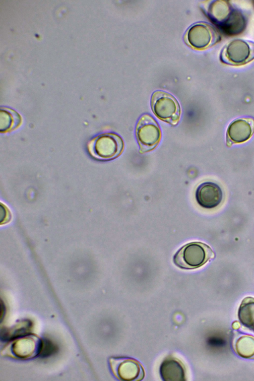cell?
I'll use <instances>...</instances> for the list:
<instances>
[{
  "label": "cell",
  "instance_id": "5",
  "mask_svg": "<svg viewBox=\"0 0 254 381\" xmlns=\"http://www.w3.org/2000/svg\"><path fill=\"white\" fill-rule=\"evenodd\" d=\"M152 110L159 119L172 125H176L181 115V109L176 99L170 94L156 91L151 100Z\"/></svg>",
  "mask_w": 254,
  "mask_h": 381
},
{
  "label": "cell",
  "instance_id": "6",
  "mask_svg": "<svg viewBox=\"0 0 254 381\" xmlns=\"http://www.w3.org/2000/svg\"><path fill=\"white\" fill-rule=\"evenodd\" d=\"M136 136L143 153L154 149L160 142L161 133L155 120L148 115H143L139 120L136 128Z\"/></svg>",
  "mask_w": 254,
  "mask_h": 381
},
{
  "label": "cell",
  "instance_id": "9",
  "mask_svg": "<svg viewBox=\"0 0 254 381\" xmlns=\"http://www.w3.org/2000/svg\"><path fill=\"white\" fill-rule=\"evenodd\" d=\"M111 368L120 380L132 381L142 380L144 373L141 365L134 359L124 357L110 359Z\"/></svg>",
  "mask_w": 254,
  "mask_h": 381
},
{
  "label": "cell",
  "instance_id": "11",
  "mask_svg": "<svg viewBox=\"0 0 254 381\" xmlns=\"http://www.w3.org/2000/svg\"><path fill=\"white\" fill-rule=\"evenodd\" d=\"M254 132V120L241 118L230 123L227 130V141L232 143H242L249 140Z\"/></svg>",
  "mask_w": 254,
  "mask_h": 381
},
{
  "label": "cell",
  "instance_id": "16",
  "mask_svg": "<svg viewBox=\"0 0 254 381\" xmlns=\"http://www.w3.org/2000/svg\"><path fill=\"white\" fill-rule=\"evenodd\" d=\"M0 217L2 216L1 217H0V219H3V220L1 222H5V219H7L6 218L7 217L9 218L8 214H7L8 212V210L6 208V207L4 205H2V204L0 206Z\"/></svg>",
  "mask_w": 254,
  "mask_h": 381
},
{
  "label": "cell",
  "instance_id": "15",
  "mask_svg": "<svg viewBox=\"0 0 254 381\" xmlns=\"http://www.w3.org/2000/svg\"><path fill=\"white\" fill-rule=\"evenodd\" d=\"M55 346L52 342L47 340L42 341V345L39 354L46 357L52 354L55 350Z\"/></svg>",
  "mask_w": 254,
  "mask_h": 381
},
{
  "label": "cell",
  "instance_id": "8",
  "mask_svg": "<svg viewBox=\"0 0 254 381\" xmlns=\"http://www.w3.org/2000/svg\"><path fill=\"white\" fill-rule=\"evenodd\" d=\"M195 197L198 204L208 209L220 206L224 198V193L220 186L213 182L206 181L199 184L195 190Z\"/></svg>",
  "mask_w": 254,
  "mask_h": 381
},
{
  "label": "cell",
  "instance_id": "14",
  "mask_svg": "<svg viewBox=\"0 0 254 381\" xmlns=\"http://www.w3.org/2000/svg\"><path fill=\"white\" fill-rule=\"evenodd\" d=\"M250 301L246 299L239 309V319L245 326L249 327L254 326V301Z\"/></svg>",
  "mask_w": 254,
  "mask_h": 381
},
{
  "label": "cell",
  "instance_id": "10",
  "mask_svg": "<svg viewBox=\"0 0 254 381\" xmlns=\"http://www.w3.org/2000/svg\"><path fill=\"white\" fill-rule=\"evenodd\" d=\"M42 341L34 335L20 336L8 347V354L19 359H28L39 354Z\"/></svg>",
  "mask_w": 254,
  "mask_h": 381
},
{
  "label": "cell",
  "instance_id": "2",
  "mask_svg": "<svg viewBox=\"0 0 254 381\" xmlns=\"http://www.w3.org/2000/svg\"><path fill=\"white\" fill-rule=\"evenodd\" d=\"M214 257V253L207 245L200 242L189 243L180 248L173 256V262L184 269L199 268Z\"/></svg>",
  "mask_w": 254,
  "mask_h": 381
},
{
  "label": "cell",
  "instance_id": "13",
  "mask_svg": "<svg viewBox=\"0 0 254 381\" xmlns=\"http://www.w3.org/2000/svg\"><path fill=\"white\" fill-rule=\"evenodd\" d=\"M20 115L14 110L1 108L0 110V131L6 132L18 127L21 124Z\"/></svg>",
  "mask_w": 254,
  "mask_h": 381
},
{
  "label": "cell",
  "instance_id": "3",
  "mask_svg": "<svg viewBox=\"0 0 254 381\" xmlns=\"http://www.w3.org/2000/svg\"><path fill=\"white\" fill-rule=\"evenodd\" d=\"M220 60L224 64L239 66L254 60V42L242 39H235L226 45L220 55Z\"/></svg>",
  "mask_w": 254,
  "mask_h": 381
},
{
  "label": "cell",
  "instance_id": "7",
  "mask_svg": "<svg viewBox=\"0 0 254 381\" xmlns=\"http://www.w3.org/2000/svg\"><path fill=\"white\" fill-rule=\"evenodd\" d=\"M220 39L218 31L213 26L204 23L193 25L186 35L187 43L193 49L199 50L213 46Z\"/></svg>",
  "mask_w": 254,
  "mask_h": 381
},
{
  "label": "cell",
  "instance_id": "12",
  "mask_svg": "<svg viewBox=\"0 0 254 381\" xmlns=\"http://www.w3.org/2000/svg\"><path fill=\"white\" fill-rule=\"evenodd\" d=\"M160 374L164 381L186 380L185 367L180 360L174 357H168L162 362L160 367Z\"/></svg>",
  "mask_w": 254,
  "mask_h": 381
},
{
  "label": "cell",
  "instance_id": "17",
  "mask_svg": "<svg viewBox=\"0 0 254 381\" xmlns=\"http://www.w3.org/2000/svg\"></svg>",
  "mask_w": 254,
  "mask_h": 381
},
{
  "label": "cell",
  "instance_id": "1",
  "mask_svg": "<svg viewBox=\"0 0 254 381\" xmlns=\"http://www.w3.org/2000/svg\"><path fill=\"white\" fill-rule=\"evenodd\" d=\"M206 12L212 22L226 35H239L246 27V19L243 13L226 1H212Z\"/></svg>",
  "mask_w": 254,
  "mask_h": 381
},
{
  "label": "cell",
  "instance_id": "4",
  "mask_svg": "<svg viewBox=\"0 0 254 381\" xmlns=\"http://www.w3.org/2000/svg\"><path fill=\"white\" fill-rule=\"evenodd\" d=\"M88 149L94 157L103 160L119 156L124 149V142L120 136L112 133L100 134L89 144Z\"/></svg>",
  "mask_w": 254,
  "mask_h": 381
}]
</instances>
